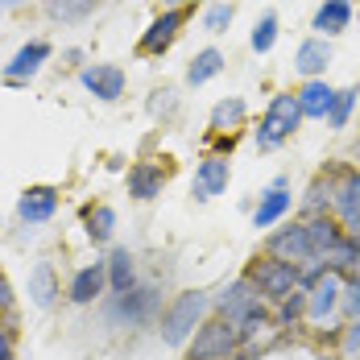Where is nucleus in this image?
<instances>
[{
  "mask_svg": "<svg viewBox=\"0 0 360 360\" xmlns=\"http://www.w3.org/2000/svg\"><path fill=\"white\" fill-rule=\"evenodd\" d=\"M216 311H219V319H228V323L240 331V340H252L261 327H269V311H265V302L252 290L249 278H236V282H228V286L219 290Z\"/></svg>",
  "mask_w": 360,
  "mask_h": 360,
  "instance_id": "f257e3e1",
  "label": "nucleus"
},
{
  "mask_svg": "<svg viewBox=\"0 0 360 360\" xmlns=\"http://www.w3.org/2000/svg\"><path fill=\"white\" fill-rule=\"evenodd\" d=\"M207 294H199V290H186L179 294L166 311H162V340L166 344H186L191 335H195V327H203V315H207Z\"/></svg>",
  "mask_w": 360,
  "mask_h": 360,
  "instance_id": "f03ea898",
  "label": "nucleus"
},
{
  "mask_svg": "<svg viewBox=\"0 0 360 360\" xmlns=\"http://www.w3.org/2000/svg\"><path fill=\"white\" fill-rule=\"evenodd\" d=\"M245 278H249L252 290L261 294V302H286L290 294L298 290V269H294V265H286V261H274V257L252 261Z\"/></svg>",
  "mask_w": 360,
  "mask_h": 360,
  "instance_id": "7ed1b4c3",
  "label": "nucleus"
},
{
  "mask_svg": "<svg viewBox=\"0 0 360 360\" xmlns=\"http://www.w3.org/2000/svg\"><path fill=\"white\" fill-rule=\"evenodd\" d=\"M298 120H302V108H298V96H274V104L265 112V120H261V129H257V149H278L282 141L294 137V129H298Z\"/></svg>",
  "mask_w": 360,
  "mask_h": 360,
  "instance_id": "20e7f679",
  "label": "nucleus"
},
{
  "mask_svg": "<svg viewBox=\"0 0 360 360\" xmlns=\"http://www.w3.org/2000/svg\"><path fill=\"white\" fill-rule=\"evenodd\" d=\"M108 323H124V327H137L149 323L158 315V290L153 286H133V290H120L116 298L108 302Z\"/></svg>",
  "mask_w": 360,
  "mask_h": 360,
  "instance_id": "39448f33",
  "label": "nucleus"
},
{
  "mask_svg": "<svg viewBox=\"0 0 360 360\" xmlns=\"http://www.w3.org/2000/svg\"><path fill=\"white\" fill-rule=\"evenodd\" d=\"M236 344H240V331L228 323V319H212V323H203L195 331L191 360H232Z\"/></svg>",
  "mask_w": 360,
  "mask_h": 360,
  "instance_id": "423d86ee",
  "label": "nucleus"
},
{
  "mask_svg": "<svg viewBox=\"0 0 360 360\" xmlns=\"http://www.w3.org/2000/svg\"><path fill=\"white\" fill-rule=\"evenodd\" d=\"M269 257H274V261H286L294 269H302L307 261H315L307 224H286V228H278V232L269 236Z\"/></svg>",
  "mask_w": 360,
  "mask_h": 360,
  "instance_id": "0eeeda50",
  "label": "nucleus"
},
{
  "mask_svg": "<svg viewBox=\"0 0 360 360\" xmlns=\"http://www.w3.org/2000/svg\"><path fill=\"white\" fill-rule=\"evenodd\" d=\"M331 203L344 219V232L360 236V170H340V179L331 186Z\"/></svg>",
  "mask_w": 360,
  "mask_h": 360,
  "instance_id": "6e6552de",
  "label": "nucleus"
},
{
  "mask_svg": "<svg viewBox=\"0 0 360 360\" xmlns=\"http://www.w3.org/2000/svg\"><path fill=\"white\" fill-rule=\"evenodd\" d=\"M340 294H344V278L327 269L323 278H319L315 286L307 290V315H311L315 323H323L327 315H331V311L340 307Z\"/></svg>",
  "mask_w": 360,
  "mask_h": 360,
  "instance_id": "1a4fd4ad",
  "label": "nucleus"
},
{
  "mask_svg": "<svg viewBox=\"0 0 360 360\" xmlns=\"http://www.w3.org/2000/svg\"><path fill=\"white\" fill-rule=\"evenodd\" d=\"M104 286H108V265H104V261H96V265H83V269L71 278L67 298L79 302V307H87V302H96V298L104 294Z\"/></svg>",
  "mask_w": 360,
  "mask_h": 360,
  "instance_id": "9d476101",
  "label": "nucleus"
},
{
  "mask_svg": "<svg viewBox=\"0 0 360 360\" xmlns=\"http://www.w3.org/2000/svg\"><path fill=\"white\" fill-rule=\"evenodd\" d=\"M54 212H58V191L54 186H30L17 199V216L25 224H46V219H54Z\"/></svg>",
  "mask_w": 360,
  "mask_h": 360,
  "instance_id": "9b49d317",
  "label": "nucleus"
},
{
  "mask_svg": "<svg viewBox=\"0 0 360 360\" xmlns=\"http://www.w3.org/2000/svg\"><path fill=\"white\" fill-rule=\"evenodd\" d=\"M83 87H87L96 100H120V96H124V71L96 63V67L83 71Z\"/></svg>",
  "mask_w": 360,
  "mask_h": 360,
  "instance_id": "f8f14e48",
  "label": "nucleus"
},
{
  "mask_svg": "<svg viewBox=\"0 0 360 360\" xmlns=\"http://www.w3.org/2000/svg\"><path fill=\"white\" fill-rule=\"evenodd\" d=\"M228 191V158H203L199 170H195V199H212V195H224Z\"/></svg>",
  "mask_w": 360,
  "mask_h": 360,
  "instance_id": "ddd939ff",
  "label": "nucleus"
},
{
  "mask_svg": "<svg viewBox=\"0 0 360 360\" xmlns=\"http://www.w3.org/2000/svg\"><path fill=\"white\" fill-rule=\"evenodd\" d=\"M290 203H294V199H290V191H286V179H278L265 195H261V203H257V212H252V224H257V228H274V224L290 212Z\"/></svg>",
  "mask_w": 360,
  "mask_h": 360,
  "instance_id": "4468645a",
  "label": "nucleus"
},
{
  "mask_svg": "<svg viewBox=\"0 0 360 360\" xmlns=\"http://www.w3.org/2000/svg\"><path fill=\"white\" fill-rule=\"evenodd\" d=\"M50 58V46L46 41H30V46H21L17 54H13V63L4 67V75L13 79V83H25L30 75H37L41 71V63Z\"/></svg>",
  "mask_w": 360,
  "mask_h": 360,
  "instance_id": "2eb2a0df",
  "label": "nucleus"
},
{
  "mask_svg": "<svg viewBox=\"0 0 360 360\" xmlns=\"http://www.w3.org/2000/svg\"><path fill=\"white\" fill-rule=\"evenodd\" d=\"M179 25H182V13L179 8H170V13H162L149 30H145V37H141V50L145 54H162L170 41H174V34H179Z\"/></svg>",
  "mask_w": 360,
  "mask_h": 360,
  "instance_id": "dca6fc26",
  "label": "nucleus"
},
{
  "mask_svg": "<svg viewBox=\"0 0 360 360\" xmlns=\"http://www.w3.org/2000/svg\"><path fill=\"white\" fill-rule=\"evenodd\" d=\"M331 104H335V91L327 87L323 79H311V83L298 91V108H302V116H311V120H327Z\"/></svg>",
  "mask_w": 360,
  "mask_h": 360,
  "instance_id": "f3484780",
  "label": "nucleus"
},
{
  "mask_svg": "<svg viewBox=\"0 0 360 360\" xmlns=\"http://www.w3.org/2000/svg\"><path fill=\"white\" fill-rule=\"evenodd\" d=\"M162 186H166V174H162L153 162H137V166L129 170V195H133V199H158Z\"/></svg>",
  "mask_w": 360,
  "mask_h": 360,
  "instance_id": "a211bd4d",
  "label": "nucleus"
},
{
  "mask_svg": "<svg viewBox=\"0 0 360 360\" xmlns=\"http://www.w3.org/2000/svg\"><path fill=\"white\" fill-rule=\"evenodd\" d=\"M327 63H331V46H327L323 37H311V41H302L298 46V58H294V67L302 75H323L327 71Z\"/></svg>",
  "mask_w": 360,
  "mask_h": 360,
  "instance_id": "6ab92c4d",
  "label": "nucleus"
},
{
  "mask_svg": "<svg viewBox=\"0 0 360 360\" xmlns=\"http://www.w3.org/2000/svg\"><path fill=\"white\" fill-rule=\"evenodd\" d=\"M104 265H108V286L116 290V294L137 286V265H133V252L129 249H112V257Z\"/></svg>",
  "mask_w": 360,
  "mask_h": 360,
  "instance_id": "aec40b11",
  "label": "nucleus"
},
{
  "mask_svg": "<svg viewBox=\"0 0 360 360\" xmlns=\"http://www.w3.org/2000/svg\"><path fill=\"white\" fill-rule=\"evenodd\" d=\"M348 21H352V4L348 0H323L319 13H315V30L319 34H340V30H348Z\"/></svg>",
  "mask_w": 360,
  "mask_h": 360,
  "instance_id": "412c9836",
  "label": "nucleus"
},
{
  "mask_svg": "<svg viewBox=\"0 0 360 360\" xmlns=\"http://www.w3.org/2000/svg\"><path fill=\"white\" fill-rule=\"evenodd\" d=\"M30 298L37 307H54V298H58V278H54V269L46 261L34 265V274H30Z\"/></svg>",
  "mask_w": 360,
  "mask_h": 360,
  "instance_id": "4be33fe9",
  "label": "nucleus"
},
{
  "mask_svg": "<svg viewBox=\"0 0 360 360\" xmlns=\"http://www.w3.org/2000/svg\"><path fill=\"white\" fill-rule=\"evenodd\" d=\"M307 232H311V249H315V257H319V261H323L327 249L344 236V228H340L335 219H327V216H315L311 224H307Z\"/></svg>",
  "mask_w": 360,
  "mask_h": 360,
  "instance_id": "5701e85b",
  "label": "nucleus"
},
{
  "mask_svg": "<svg viewBox=\"0 0 360 360\" xmlns=\"http://www.w3.org/2000/svg\"><path fill=\"white\" fill-rule=\"evenodd\" d=\"M219 67H224V54H219V50H199L195 63L186 67V83L199 87V83H207L212 75H219Z\"/></svg>",
  "mask_w": 360,
  "mask_h": 360,
  "instance_id": "b1692460",
  "label": "nucleus"
},
{
  "mask_svg": "<svg viewBox=\"0 0 360 360\" xmlns=\"http://www.w3.org/2000/svg\"><path fill=\"white\" fill-rule=\"evenodd\" d=\"M240 120H245V100H236V96L232 100H219L216 112H212V129H216L219 137H228Z\"/></svg>",
  "mask_w": 360,
  "mask_h": 360,
  "instance_id": "393cba45",
  "label": "nucleus"
},
{
  "mask_svg": "<svg viewBox=\"0 0 360 360\" xmlns=\"http://www.w3.org/2000/svg\"><path fill=\"white\" fill-rule=\"evenodd\" d=\"M112 232H116V212H112V207H91V212H87V236H91L96 245H108Z\"/></svg>",
  "mask_w": 360,
  "mask_h": 360,
  "instance_id": "a878e982",
  "label": "nucleus"
},
{
  "mask_svg": "<svg viewBox=\"0 0 360 360\" xmlns=\"http://www.w3.org/2000/svg\"><path fill=\"white\" fill-rule=\"evenodd\" d=\"M356 87H348V91H335V104H331V112H327V124L331 129H344L348 124V116H352V108H356Z\"/></svg>",
  "mask_w": 360,
  "mask_h": 360,
  "instance_id": "bb28decb",
  "label": "nucleus"
},
{
  "mask_svg": "<svg viewBox=\"0 0 360 360\" xmlns=\"http://www.w3.org/2000/svg\"><path fill=\"white\" fill-rule=\"evenodd\" d=\"M274 37H278V17L265 13V17L257 21V30H252V50H257V54H269V50H274Z\"/></svg>",
  "mask_w": 360,
  "mask_h": 360,
  "instance_id": "cd10ccee",
  "label": "nucleus"
},
{
  "mask_svg": "<svg viewBox=\"0 0 360 360\" xmlns=\"http://www.w3.org/2000/svg\"><path fill=\"white\" fill-rule=\"evenodd\" d=\"M302 311H307V294H302V290H294L286 302H278V323H282V327L298 323V315H302Z\"/></svg>",
  "mask_w": 360,
  "mask_h": 360,
  "instance_id": "c85d7f7f",
  "label": "nucleus"
},
{
  "mask_svg": "<svg viewBox=\"0 0 360 360\" xmlns=\"http://www.w3.org/2000/svg\"><path fill=\"white\" fill-rule=\"evenodd\" d=\"M96 0H50V13L63 17V21H79L83 13H91Z\"/></svg>",
  "mask_w": 360,
  "mask_h": 360,
  "instance_id": "c756f323",
  "label": "nucleus"
},
{
  "mask_svg": "<svg viewBox=\"0 0 360 360\" xmlns=\"http://www.w3.org/2000/svg\"><path fill=\"white\" fill-rule=\"evenodd\" d=\"M323 195H331V182H315V186H311V195H307V203H302V212H307V216L315 219V216H323Z\"/></svg>",
  "mask_w": 360,
  "mask_h": 360,
  "instance_id": "7c9ffc66",
  "label": "nucleus"
},
{
  "mask_svg": "<svg viewBox=\"0 0 360 360\" xmlns=\"http://www.w3.org/2000/svg\"><path fill=\"white\" fill-rule=\"evenodd\" d=\"M228 21H232V4H212L207 13H203V25L219 34V30H228Z\"/></svg>",
  "mask_w": 360,
  "mask_h": 360,
  "instance_id": "2f4dec72",
  "label": "nucleus"
},
{
  "mask_svg": "<svg viewBox=\"0 0 360 360\" xmlns=\"http://www.w3.org/2000/svg\"><path fill=\"white\" fill-rule=\"evenodd\" d=\"M344 315L348 319H360V282H352V286L344 290Z\"/></svg>",
  "mask_w": 360,
  "mask_h": 360,
  "instance_id": "473e14b6",
  "label": "nucleus"
},
{
  "mask_svg": "<svg viewBox=\"0 0 360 360\" xmlns=\"http://www.w3.org/2000/svg\"><path fill=\"white\" fill-rule=\"evenodd\" d=\"M344 348H348V352H356V348H360V319H352V323H348V335H344Z\"/></svg>",
  "mask_w": 360,
  "mask_h": 360,
  "instance_id": "72a5a7b5",
  "label": "nucleus"
},
{
  "mask_svg": "<svg viewBox=\"0 0 360 360\" xmlns=\"http://www.w3.org/2000/svg\"><path fill=\"white\" fill-rule=\"evenodd\" d=\"M13 307V286H8V278L0 274V311H8Z\"/></svg>",
  "mask_w": 360,
  "mask_h": 360,
  "instance_id": "f704fd0d",
  "label": "nucleus"
},
{
  "mask_svg": "<svg viewBox=\"0 0 360 360\" xmlns=\"http://www.w3.org/2000/svg\"><path fill=\"white\" fill-rule=\"evenodd\" d=\"M8 4H21V0H0V8H8Z\"/></svg>",
  "mask_w": 360,
  "mask_h": 360,
  "instance_id": "c9c22d12",
  "label": "nucleus"
}]
</instances>
